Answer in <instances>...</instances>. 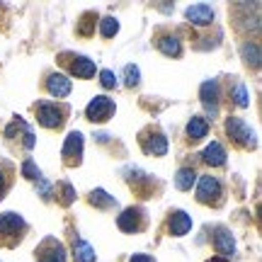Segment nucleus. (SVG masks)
<instances>
[{
	"label": "nucleus",
	"instance_id": "1",
	"mask_svg": "<svg viewBox=\"0 0 262 262\" xmlns=\"http://www.w3.org/2000/svg\"><path fill=\"white\" fill-rule=\"evenodd\" d=\"M25 231H27V224L19 214H15V211L0 214V241H5L8 245H15L22 241Z\"/></svg>",
	"mask_w": 262,
	"mask_h": 262
},
{
	"label": "nucleus",
	"instance_id": "2",
	"mask_svg": "<svg viewBox=\"0 0 262 262\" xmlns=\"http://www.w3.org/2000/svg\"><path fill=\"white\" fill-rule=\"evenodd\" d=\"M114 110H117V107H114V100H110L107 95H97V97H93L90 104L85 107V117L93 124H104L112 119Z\"/></svg>",
	"mask_w": 262,
	"mask_h": 262
},
{
	"label": "nucleus",
	"instance_id": "3",
	"mask_svg": "<svg viewBox=\"0 0 262 262\" xmlns=\"http://www.w3.org/2000/svg\"><path fill=\"white\" fill-rule=\"evenodd\" d=\"M66 112H68L66 107L54 104V102H39L37 104V119L44 129H58V126H63Z\"/></svg>",
	"mask_w": 262,
	"mask_h": 262
},
{
	"label": "nucleus",
	"instance_id": "4",
	"mask_svg": "<svg viewBox=\"0 0 262 262\" xmlns=\"http://www.w3.org/2000/svg\"><path fill=\"white\" fill-rule=\"evenodd\" d=\"M226 131H228V136L238 143V146H245V148H255V131L248 126V124L241 119V117H231L228 122H226Z\"/></svg>",
	"mask_w": 262,
	"mask_h": 262
},
{
	"label": "nucleus",
	"instance_id": "5",
	"mask_svg": "<svg viewBox=\"0 0 262 262\" xmlns=\"http://www.w3.org/2000/svg\"><path fill=\"white\" fill-rule=\"evenodd\" d=\"M34 255H37V262H66V248L56 238H44L37 245Z\"/></svg>",
	"mask_w": 262,
	"mask_h": 262
},
{
	"label": "nucleus",
	"instance_id": "6",
	"mask_svg": "<svg viewBox=\"0 0 262 262\" xmlns=\"http://www.w3.org/2000/svg\"><path fill=\"white\" fill-rule=\"evenodd\" d=\"M61 156H63L66 165H80V158H83V134L80 131H71L66 136Z\"/></svg>",
	"mask_w": 262,
	"mask_h": 262
},
{
	"label": "nucleus",
	"instance_id": "7",
	"mask_svg": "<svg viewBox=\"0 0 262 262\" xmlns=\"http://www.w3.org/2000/svg\"><path fill=\"white\" fill-rule=\"evenodd\" d=\"M141 146L148 156H165L168 153V139L158 129H148L141 134Z\"/></svg>",
	"mask_w": 262,
	"mask_h": 262
},
{
	"label": "nucleus",
	"instance_id": "8",
	"mask_svg": "<svg viewBox=\"0 0 262 262\" xmlns=\"http://www.w3.org/2000/svg\"><path fill=\"white\" fill-rule=\"evenodd\" d=\"M143 224H146V214L139 206H131V209L122 211V216L117 219V226L122 228L124 233H136V231L143 228Z\"/></svg>",
	"mask_w": 262,
	"mask_h": 262
},
{
	"label": "nucleus",
	"instance_id": "9",
	"mask_svg": "<svg viewBox=\"0 0 262 262\" xmlns=\"http://www.w3.org/2000/svg\"><path fill=\"white\" fill-rule=\"evenodd\" d=\"M219 196H221V185H219V180L211 178V175L199 178V185H196V199H199L202 204L219 202Z\"/></svg>",
	"mask_w": 262,
	"mask_h": 262
},
{
	"label": "nucleus",
	"instance_id": "10",
	"mask_svg": "<svg viewBox=\"0 0 262 262\" xmlns=\"http://www.w3.org/2000/svg\"><path fill=\"white\" fill-rule=\"evenodd\" d=\"M214 248H216V253H219V257H224V260H228V257L235 253V241H233V235H231L228 228H224V226L216 228Z\"/></svg>",
	"mask_w": 262,
	"mask_h": 262
},
{
	"label": "nucleus",
	"instance_id": "11",
	"mask_svg": "<svg viewBox=\"0 0 262 262\" xmlns=\"http://www.w3.org/2000/svg\"><path fill=\"white\" fill-rule=\"evenodd\" d=\"M68 66V71L78 78H93L95 71H97V66L95 61H90L88 56H71V61H63Z\"/></svg>",
	"mask_w": 262,
	"mask_h": 262
},
{
	"label": "nucleus",
	"instance_id": "12",
	"mask_svg": "<svg viewBox=\"0 0 262 262\" xmlns=\"http://www.w3.org/2000/svg\"><path fill=\"white\" fill-rule=\"evenodd\" d=\"M71 88H73V83H71L63 73H51L47 78V90L54 95V97H58V100H61V97H68V95H71Z\"/></svg>",
	"mask_w": 262,
	"mask_h": 262
},
{
	"label": "nucleus",
	"instance_id": "13",
	"mask_svg": "<svg viewBox=\"0 0 262 262\" xmlns=\"http://www.w3.org/2000/svg\"><path fill=\"white\" fill-rule=\"evenodd\" d=\"M185 15H187V19L192 22V25H199V27H204V25H211V22H214V10H211V5H204V3L187 8Z\"/></svg>",
	"mask_w": 262,
	"mask_h": 262
},
{
	"label": "nucleus",
	"instance_id": "14",
	"mask_svg": "<svg viewBox=\"0 0 262 262\" xmlns=\"http://www.w3.org/2000/svg\"><path fill=\"white\" fill-rule=\"evenodd\" d=\"M192 231V216H187L185 211H172L170 214V233L172 235H187Z\"/></svg>",
	"mask_w": 262,
	"mask_h": 262
},
{
	"label": "nucleus",
	"instance_id": "15",
	"mask_svg": "<svg viewBox=\"0 0 262 262\" xmlns=\"http://www.w3.org/2000/svg\"><path fill=\"white\" fill-rule=\"evenodd\" d=\"M199 95H202V102H204L211 112H216V104H219V83H216V80H206V83H202Z\"/></svg>",
	"mask_w": 262,
	"mask_h": 262
},
{
	"label": "nucleus",
	"instance_id": "16",
	"mask_svg": "<svg viewBox=\"0 0 262 262\" xmlns=\"http://www.w3.org/2000/svg\"><path fill=\"white\" fill-rule=\"evenodd\" d=\"M202 158L209 163V165H214V168H219V165H224L226 163V150L221 143H216V141H211L209 146L204 148V153H202Z\"/></svg>",
	"mask_w": 262,
	"mask_h": 262
},
{
	"label": "nucleus",
	"instance_id": "17",
	"mask_svg": "<svg viewBox=\"0 0 262 262\" xmlns=\"http://www.w3.org/2000/svg\"><path fill=\"white\" fill-rule=\"evenodd\" d=\"M209 134V124H206V119H202V117H192L187 124V136L192 141H202Z\"/></svg>",
	"mask_w": 262,
	"mask_h": 262
},
{
	"label": "nucleus",
	"instance_id": "18",
	"mask_svg": "<svg viewBox=\"0 0 262 262\" xmlns=\"http://www.w3.org/2000/svg\"><path fill=\"white\" fill-rule=\"evenodd\" d=\"M158 49L165 54V56H180V51H182V44H180L178 37H172V34H165V37L158 39Z\"/></svg>",
	"mask_w": 262,
	"mask_h": 262
},
{
	"label": "nucleus",
	"instance_id": "19",
	"mask_svg": "<svg viewBox=\"0 0 262 262\" xmlns=\"http://www.w3.org/2000/svg\"><path fill=\"white\" fill-rule=\"evenodd\" d=\"M73 257H75V262H95V248L90 243H85V241H75L73 243Z\"/></svg>",
	"mask_w": 262,
	"mask_h": 262
},
{
	"label": "nucleus",
	"instance_id": "20",
	"mask_svg": "<svg viewBox=\"0 0 262 262\" xmlns=\"http://www.w3.org/2000/svg\"><path fill=\"white\" fill-rule=\"evenodd\" d=\"M90 204L97 206V209H110V206L117 204V199L110 196L104 189H93V192H90Z\"/></svg>",
	"mask_w": 262,
	"mask_h": 262
},
{
	"label": "nucleus",
	"instance_id": "21",
	"mask_svg": "<svg viewBox=\"0 0 262 262\" xmlns=\"http://www.w3.org/2000/svg\"><path fill=\"white\" fill-rule=\"evenodd\" d=\"M194 180H196V172L192 168H182L178 170V178H175V185H178V189H192V185H194Z\"/></svg>",
	"mask_w": 262,
	"mask_h": 262
},
{
	"label": "nucleus",
	"instance_id": "22",
	"mask_svg": "<svg viewBox=\"0 0 262 262\" xmlns=\"http://www.w3.org/2000/svg\"><path fill=\"white\" fill-rule=\"evenodd\" d=\"M241 54H243L245 63H253L255 68L260 66V47H257V44H245V47L241 49Z\"/></svg>",
	"mask_w": 262,
	"mask_h": 262
},
{
	"label": "nucleus",
	"instance_id": "23",
	"mask_svg": "<svg viewBox=\"0 0 262 262\" xmlns=\"http://www.w3.org/2000/svg\"><path fill=\"white\" fill-rule=\"evenodd\" d=\"M100 32H102L104 39H112L117 32H119V22H117V17H104L102 22H100Z\"/></svg>",
	"mask_w": 262,
	"mask_h": 262
},
{
	"label": "nucleus",
	"instance_id": "24",
	"mask_svg": "<svg viewBox=\"0 0 262 262\" xmlns=\"http://www.w3.org/2000/svg\"><path fill=\"white\" fill-rule=\"evenodd\" d=\"M97 22V15L95 12H85L83 17H80V25H78V32L88 37V34H93V25Z\"/></svg>",
	"mask_w": 262,
	"mask_h": 262
},
{
	"label": "nucleus",
	"instance_id": "25",
	"mask_svg": "<svg viewBox=\"0 0 262 262\" xmlns=\"http://www.w3.org/2000/svg\"><path fill=\"white\" fill-rule=\"evenodd\" d=\"M124 78H126V85H129V88H134V85H139V80H141V71H139V66H134V63L126 66V68H124Z\"/></svg>",
	"mask_w": 262,
	"mask_h": 262
},
{
	"label": "nucleus",
	"instance_id": "26",
	"mask_svg": "<svg viewBox=\"0 0 262 262\" xmlns=\"http://www.w3.org/2000/svg\"><path fill=\"white\" fill-rule=\"evenodd\" d=\"M22 175H25V178H29V180H41V172H39V168L37 165H34V160H25V163H22Z\"/></svg>",
	"mask_w": 262,
	"mask_h": 262
},
{
	"label": "nucleus",
	"instance_id": "27",
	"mask_svg": "<svg viewBox=\"0 0 262 262\" xmlns=\"http://www.w3.org/2000/svg\"><path fill=\"white\" fill-rule=\"evenodd\" d=\"M233 100H235L238 107H248V90H245L243 83H238L233 88Z\"/></svg>",
	"mask_w": 262,
	"mask_h": 262
},
{
	"label": "nucleus",
	"instance_id": "28",
	"mask_svg": "<svg viewBox=\"0 0 262 262\" xmlns=\"http://www.w3.org/2000/svg\"><path fill=\"white\" fill-rule=\"evenodd\" d=\"M100 83H102V88H117V75L112 73V71H102L100 73Z\"/></svg>",
	"mask_w": 262,
	"mask_h": 262
},
{
	"label": "nucleus",
	"instance_id": "29",
	"mask_svg": "<svg viewBox=\"0 0 262 262\" xmlns=\"http://www.w3.org/2000/svg\"><path fill=\"white\" fill-rule=\"evenodd\" d=\"M73 196H75V189L71 187V185H61V204H71L73 202Z\"/></svg>",
	"mask_w": 262,
	"mask_h": 262
},
{
	"label": "nucleus",
	"instance_id": "30",
	"mask_svg": "<svg viewBox=\"0 0 262 262\" xmlns=\"http://www.w3.org/2000/svg\"><path fill=\"white\" fill-rule=\"evenodd\" d=\"M129 262H153V257H150V255H143V253H136V255H131Z\"/></svg>",
	"mask_w": 262,
	"mask_h": 262
},
{
	"label": "nucleus",
	"instance_id": "31",
	"mask_svg": "<svg viewBox=\"0 0 262 262\" xmlns=\"http://www.w3.org/2000/svg\"><path fill=\"white\" fill-rule=\"evenodd\" d=\"M5 189H8V182H5V175L0 172V199H3V194H5Z\"/></svg>",
	"mask_w": 262,
	"mask_h": 262
},
{
	"label": "nucleus",
	"instance_id": "32",
	"mask_svg": "<svg viewBox=\"0 0 262 262\" xmlns=\"http://www.w3.org/2000/svg\"><path fill=\"white\" fill-rule=\"evenodd\" d=\"M209 262H226L224 257H214V260H209Z\"/></svg>",
	"mask_w": 262,
	"mask_h": 262
}]
</instances>
